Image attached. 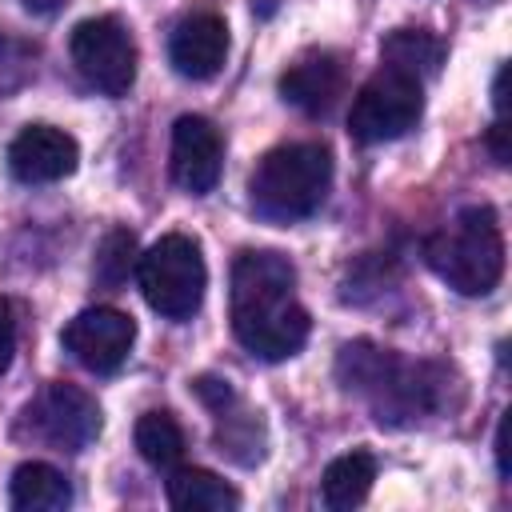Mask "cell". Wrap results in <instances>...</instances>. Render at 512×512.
Returning <instances> with one entry per match:
<instances>
[{"instance_id": "cell-11", "label": "cell", "mask_w": 512, "mask_h": 512, "mask_svg": "<svg viewBox=\"0 0 512 512\" xmlns=\"http://www.w3.org/2000/svg\"><path fill=\"white\" fill-rule=\"evenodd\" d=\"M344 84H348L344 56L328 52V48L308 52L280 72V96L308 116H328L336 108V100L344 96Z\"/></svg>"}, {"instance_id": "cell-23", "label": "cell", "mask_w": 512, "mask_h": 512, "mask_svg": "<svg viewBox=\"0 0 512 512\" xmlns=\"http://www.w3.org/2000/svg\"><path fill=\"white\" fill-rule=\"evenodd\" d=\"M492 108H496V116L508 112V64L496 68V80H492Z\"/></svg>"}, {"instance_id": "cell-1", "label": "cell", "mask_w": 512, "mask_h": 512, "mask_svg": "<svg viewBox=\"0 0 512 512\" xmlns=\"http://www.w3.org/2000/svg\"><path fill=\"white\" fill-rule=\"evenodd\" d=\"M232 332L260 360H288L304 348L312 320L296 300V264L284 252L248 248L232 264Z\"/></svg>"}, {"instance_id": "cell-8", "label": "cell", "mask_w": 512, "mask_h": 512, "mask_svg": "<svg viewBox=\"0 0 512 512\" xmlns=\"http://www.w3.org/2000/svg\"><path fill=\"white\" fill-rule=\"evenodd\" d=\"M64 348L88 372H116L136 340V320L120 308H84L64 328Z\"/></svg>"}, {"instance_id": "cell-10", "label": "cell", "mask_w": 512, "mask_h": 512, "mask_svg": "<svg viewBox=\"0 0 512 512\" xmlns=\"http://www.w3.org/2000/svg\"><path fill=\"white\" fill-rule=\"evenodd\" d=\"M80 148L64 128L52 124H28L8 144V168L24 184H56L76 172Z\"/></svg>"}, {"instance_id": "cell-18", "label": "cell", "mask_w": 512, "mask_h": 512, "mask_svg": "<svg viewBox=\"0 0 512 512\" xmlns=\"http://www.w3.org/2000/svg\"><path fill=\"white\" fill-rule=\"evenodd\" d=\"M140 248H136V232L128 228H108L104 240L96 244V260H92V280L100 288H120L132 272H136Z\"/></svg>"}, {"instance_id": "cell-14", "label": "cell", "mask_w": 512, "mask_h": 512, "mask_svg": "<svg viewBox=\"0 0 512 512\" xmlns=\"http://www.w3.org/2000/svg\"><path fill=\"white\" fill-rule=\"evenodd\" d=\"M8 496L16 512H64L72 504L64 472H56L44 460H24L8 480Z\"/></svg>"}, {"instance_id": "cell-22", "label": "cell", "mask_w": 512, "mask_h": 512, "mask_svg": "<svg viewBox=\"0 0 512 512\" xmlns=\"http://www.w3.org/2000/svg\"><path fill=\"white\" fill-rule=\"evenodd\" d=\"M496 472L508 480L512 476V460H508V412L500 416V424H496Z\"/></svg>"}, {"instance_id": "cell-21", "label": "cell", "mask_w": 512, "mask_h": 512, "mask_svg": "<svg viewBox=\"0 0 512 512\" xmlns=\"http://www.w3.org/2000/svg\"><path fill=\"white\" fill-rule=\"evenodd\" d=\"M508 132H512V128H508V120H504V116H496V120H492V128H488V136H484V144H488V152H492V160H496L500 168L512 160Z\"/></svg>"}, {"instance_id": "cell-4", "label": "cell", "mask_w": 512, "mask_h": 512, "mask_svg": "<svg viewBox=\"0 0 512 512\" xmlns=\"http://www.w3.org/2000/svg\"><path fill=\"white\" fill-rule=\"evenodd\" d=\"M136 280H140V292L152 312H160L168 320H188L200 308L204 288H208L204 252L192 236L168 232L148 252H140Z\"/></svg>"}, {"instance_id": "cell-7", "label": "cell", "mask_w": 512, "mask_h": 512, "mask_svg": "<svg viewBox=\"0 0 512 512\" xmlns=\"http://www.w3.org/2000/svg\"><path fill=\"white\" fill-rule=\"evenodd\" d=\"M28 420L36 436L60 452H80L100 436V404L80 384H68V380L48 384L28 408Z\"/></svg>"}, {"instance_id": "cell-17", "label": "cell", "mask_w": 512, "mask_h": 512, "mask_svg": "<svg viewBox=\"0 0 512 512\" xmlns=\"http://www.w3.org/2000/svg\"><path fill=\"white\" fill-rule=\"evenodd\" d=\"M136 452L152 468H172L184 456V432L172 412H144L136 420Z\"/></svg>"}, {"instance_id": "cell-5", "label": "cell", "mask_w": 512, "mask_h": 512, "mask_svg": "<svg viewBox=\"0 0 512 512\" xmlns=\"http://www.w3.org/2000/svg\"><path fill=\"white\" fill-rule=\"evenodd\" d=\"M420 112H424V84L396 68H380L356 92L348 112V132L360 144H384L412 132Z\"/></svg>"}, {"instance_id": "cell-20", "label": "cell", "mask_w": 512, "mask_h": 512, "mask_svg": "<svg viewBox=\"0 0 512 512\" xmlns=\"http://www.w3.org/2000/svg\"><path fill=\"white\" fill-rule=\"evenodd\" d=\"M12 356H16V312H12V304L0 296V376L8 372Z\"/></svg>"}, {"instance_id": "cell-16", "label": "cell", "mask_w": 512, "mask_h": 512, "mask_svg": "<svg viewBox=\"0 0 512 512\" xmlns=\"http://www.w3.org/2000/svg\"><path fill=\"white\" fill-rule=\"evenodd\" d=\"M380 60H384V68H396V72L424 84L444 64V40L424 32V28H396V32L384 36Z\"/></svg>"}, {"instance_id": "cell-12", "label": "cell", "mask_w": 512, "mask_h": 512, "mask_svg": "<svg viewBox=\"0 0 512 512\" xmlns=\"http://www.w3.org/2000/svg\"><path fill=\"white\" fill-rule=\"evenodd\" d=\"M228 56V24L216 12H192L168 40V60L188 80H212Z\"/></svg>"}, {"instance_id": "cell-9", "label": "cell", "mask_w": 512, "mask_h": 512, "mask_svg": "<svg viewBox=\"0 0 512 512\" xmlns=\"http://www.w3.org/2000/svg\"><path fill=\"white\" fill-rule=\"evenodd\" d=\"M220 160H224V140L208 116L188 112L172 124V180L184 192L192 196L212 192L220 180Z\"/></svg>"}, {"instance_id": "cell-19", "label": "cell", "mask_w": 512, "mask_h": 512, "mask_svg": "<svg viewBox=\"0 0 512 512\" xmlns=\"http://www.w3.org/2000/svg\"><path fill=\"white\" fill-rule=\"evenodd\" d=\"M192 388H196V396H200V400H204L212 412H228V408L236 404L232 384H228V380H220V376H200Z\"/></svg>"}, {"instance_id": "cell-3", "label": "cell", "mask_w": 512, "mask_h": 512, "mask_svg": "<svg viewBox=\"0 0 512 512\" xmlns=\"http://www.w3.org/2000/svg\"><path fill=\"white\" fill-rule=\"evenodd\" d=\"M328 184H332V152L316 140H296L260 156L248 180V196L264 220L292 224L324 204Z\"/></svg>"}, {"instance_id": "cell-2", "label": "cell", "mask_w": 512, "mask_h": 512, "mask_svg": "<svg viewBox=\"0 0 512 512\" xmlns=\"http://www.w3.org/2000/svg\"><path fill=\"white\" fill-rule=\"evenodd\" d=\"M428 268L460 296H488L504 276V236L488 204H468L424 240Z\"/></svg>"}, {"instance_id": "cell-24", "label": "cell", "mask_w": 512, "mask_h": 512, "mask_svg": "<svg viewBox=\"0 0 512 512\" xmlns=\"http://www.w3.org/2000/svg\"><path fill=\"white\" fill-rule=\"evenodd\" d=\"M20 4H24L28 12H36V16H56L68 0H20Z\"/></svg>"}, {"instance_id": "cell-6", "label": "cell", "mask_w": 512, "mask_h": 512, "mask_svg": "<svg viewBox=\"0 0 512 512\" xmlns=\"http://www.w3.org/2000/svg\"><path fill=\"white\" fill-rule=\"evenodd\" d=\"M76 72L104 96H124L136 84V44L116 16H92L72 28L68 40Z\"/></svg>"}, {"instance_id": "cell-15", "label": "cell", "mask_w": 512, "mask_h": 512, "mask_svg": "<svg viewBox=\"0 0 512 512\" xmlns=\"http://www.w3.org/2000/svg\"><path fill=\"white\" fill-rule=\"evenodd\" d=\"M372 480H376V456L364 452V448H352L344 456H336L328 468H324V480H320V496L332 512H348L356 504L368 500L372 492Z\"/></svg>"}, {"instance_id": "cell-13", "label": "cell", "mask_w": 512, "mask_h": 512, "mask_svg": "<svg viewBox=\"0 0 512 512\" xmlns=\"http://www.w3.org/2000/svg\"><path fill=\"white\" fill-rule=\"evenodd\" d=\"M164 492H168V504L180 512H232V508H240V492L208 468H176L164 480Z\"/></svg>"}]
</instances>
